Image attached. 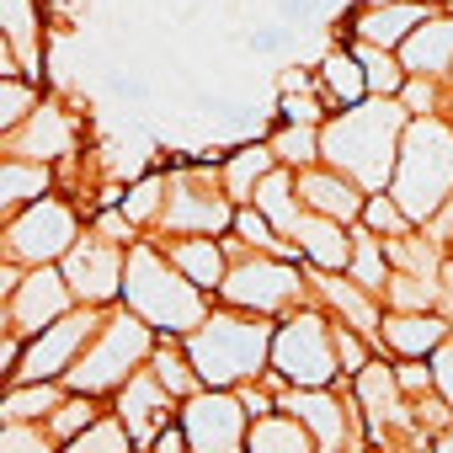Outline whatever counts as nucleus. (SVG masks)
Segmentation results:
<instances>
[{
	"label": "nucleus",
	"instance_id": "nucleus-9",
	"mask_svg": "<svg viewBox=\"0 0 453 453\" xmlns=\"http://www.w3.org/2000/svg\"><path fill=\"white\" fill-rule=\"evenodd\" d=\"M304 299V262H278V257H235L230 278L219 288V304L224 310H241V315H294V304Z\"/></svg>",
	"mask_w": 453,
	"mask_h": 453
},
{
	"label": "nucleus",
	"instance_id": "nucleus-7",
	"mask_svg": "<svg viewBox=\"0 0 453 453\" xmlns=\"http://www.w3.org/2000/svg\"><path fill=\"white\" fill-rule=\"evenodd\" d=\"M165 213H160V235L165 241H187V235H224V230H235V203L230 192H224L219 181V165H176L165 176Z\"/></svg>",
	"mask_w": 453,
	"mask_h": 453
},
{
	"label": "nucleus",
	"instance_id": "nucleus-22",
	"mask_svg": "<svg viewBox=\"0 0 453 453\" xmlns=\"http://www.w3.org/2000/svg\"><path fill=\"white\" fill-rule=\"evenodd\" d=\"M165 257H171V267L192 283V288H203V294H213L219 299V288H224V278H230V246L224 241H213V235H187V241H165Z\"/></svg>",
	"mask_w": 453,
	"mask_h": 453
},
{
	"label": "nucleus",
	"instance_id": "nucleus-33",
	"mask_svg": "<svg viewBox=\"0 0 453 453\" xmlns=\"http://www.w3.org/2000/svg\"><path fill=\"white\" fill-rule=\"evenodd\" d=\"M65 384H17V389H6V405H0V411H6V421H49L59 405H65Z\"/></svg>",
	"mask_w": 453,
	"mask_h": 453
},
{
	"label": "nucleus",
	"instance_id": "nucleus-13",
	"mask_svg": "<svg viewBox=\"0 0 453 453\" xmlns=\"http://www.w3.org/2000/svg\"><path fill=\"white\" fill-rule=\"evenodd\" d=\"M70 310H81V304H75V288L65 283V273H59V267H33V273L17 283V294L6 299V336L33 342V336H43L49 326H59Z\"/></svg>",
	"mask_w": 453,
	"mask_h": 453
},
{
	"label": "nucleus",
	"instance_id": "nucleus-19",
	"mask_svg": "<svg viewBox=\"0 0 453 453\" xmlns=\"http://www.w3.org/2000/svg\"><path fill=\"white\" fill-rule=\"evenodd\" d=\"M294 246L299 257L315 267V273H347L352 267V251H357V230L352 224H336V219H320L304 208V219L294 224Z\"/></svg>",
	"mask_w": 453,
	"mask_h": 453
},
{
	"label": "nucleus",
	"instance_id": "nucleus-1",
	"mask_svg": "<svg viewBox=\"0 0 453 453\" xmlns=\"http://www.w3.org/2000/svg\"><path fill=\"white\" fill-rule=\"evenodd\" d=\"M411 123L416 118H411L405 102L368 96L363 107H347V112H336L320 128L326 165L342 171V176H352L363 192H389L395 165H400V144H405V128Z\"/></svg>",
	"mask_w": 453,
	"mask_h": 453
},
{
	"label": "nucleus",
	"instance_id": "nucleus-17",
	"mask_svg": "<svg viewBox=\"0 0 453 453\" xmlns=\"http://www.w3.org/2000/svg\"><path fill=\"white\" fill-rule=\"evenodd\" d=\"M278 411L294 416V421L315 437L320 453H347V448H352V405H347L336 389H288Z\"/></svg>",
	"mask_w": 453,
	"mask_h": 453
},
{
	"label": "nucleus",
	"instance_id": "nucleus-42",
	"mask_svg": "<svg viewBox=\"0 0 453 453\" xmlns=\"http://www.w3.org/2000/svg\"><path fill=\"white\" fill-rule=\"evenodd\" d=\"M432 379H437L432 389H437V395H442V400L453 405V342H448V347H442V352L432 357Z\"/></svg>",
	"mask_w": 453,
	"mask_h": 453
},
{
	"label": "nucleus",
	"instance_id": "nucleus-6",
	"mask_svg": "<svg viewBox=\"0 0 453 453\" xmlns=\"http://www.w3.org/2000/svg\"><path fill=\"white\" fill-rule=\"evenodd\" d=\"M273 373L288 389H331L336 373H342L336 320L326 310H294V315H283L278 342H273Z\"/></svg>",
	"mask_w": 453,
	"mask_h": 453
},
{
	"label": "nucleus",
	"instance_id": "nucleus-41",
	"mask_svg": "<svg viewBox=\"0 0 453 453\" xmlns=\"http://www.w3.org/2000/svg\"><path fill=\"white\" fill-rule=\"evenodd\" d=\"M395 379H400V389H405L411 400H421L426 384H437V379H432V363H395Z\"/></svg>",
	"mask_w": 453,
	"mask_h": 453
},
{
	"label": "nucleus",
	"instance_id": "nucleus-46",
	"mask_svg": "<svg viewBox=\"0 0 453 453\" xmlns=\"http://www.w3.org/2000/svg\"><path fill=\"white\" fill-rule=\"evenodd\" d=\"M421 6H432V12H437V6H453V0H421Z\"/></svg>",
	"mask_w": 453,
	"mask_h": 453
},
{
	"label": "nucleus",
	"instance_id": "nucleus-18",
	"mask_svg": "<svg viewBox=\"0 0 453 453\" xmlns=\"http://www.w3.org/2000/svg\"><path fill=\"white\" fill-rule=\"evenodd\" d=\"M299 203L310 213H320V219H336V224H352L357 230L363 208H368V192L352 176L331 171V165H310V171H299Z\"/></svg>",
	"mask_w": 453,
	"mask_h": 453
},
{
	"label": "nucleus",
	"instance_id": "nucleus-20",
	"mask_svg": "<svg viewBox=\"0 0 453 453\" xmlns=\"http://www.w3.org/2000/svg\"><path fill=\"white\" fill-rule=\"evenodd\" d=\"M448 342H453V326L442 315H389L384 310L379 352H395L400 363H432Z\"/></svg>",
	"mask_w": 453,
	"mask_h": 453
},
{
	"label": "nucleus",
	"instance_id": "nucleus-5",
	"mask_svg": "<svg viewBox=\"0 0 453 453\" xmlns=\"http://www.w3.org/2000/svg\"><path fill=\"white\" fill-rule=\"evenodd\" d=\"M155 347H160V336H155L139 315L112 310V315H107V326L96 331V342L86 347V357L75 363V373L65 379V389H70V395H91V400L118 395L134 373H144V368H150Z\"/></svg>",
	"mask_w": 453,
	"mask_h": 453
},
{
	"label": "nucleus",
	"instance_id": "nucleus-4",
	"mask_svg": "<svg viewBox=\"0 0 453 453\" xmlns=\"http://www.w3.org/2000/svg\"><path fill=\"white\" fill-rule=\"evenodd\" d=\"M389 197L416 224H437L453 203V123L448 118H416L400 144V165L389 181Z\"/></svg>",
	"mask_w": 453,
	"mask_h": 453
},
{
	"label": "nucleus",
	"instance_id": "nucleus-47",
	"mask_svg": "<svg viewBox=\"0 0 453 453\" xmlns=\"http://www.w3.org/2000/svg\"><path fill=\"white\" fill-rule=\"evenodd\" d=\"M448 12H453V6H448Z\"/></svg>",
	"mask_w": 453,
	"mask_h": 453
},
{
	"label": "nucleus",
	"instance_id": "nucleus-21",
	"mask_svg": "<svg viewBox=\"0 0 453 453\" xmlns=\"http://www.w3.org/2000/svg\"><path fill=\"white\" fill-rule=\"evenodd\" d=\"M315 294L326 299L331 315H342V326L363 331L379 347V336H384V299H373L368 288H357L347 273H315Z\"/></svg>",
	"mask_w": 453,
	"mask_h": 453
},
{
	"label": "nucleus",
	"instance_id": "nucleus-10",
	"mask_svg": "<svg viewBox=\"0 0 453 453\" xmlns=\"http://www.w3.org/2000/svg\"><path fill=\"white\" fill-rule=\"evenodd\" d=\"M107 326V310H70L59 326H49L43 336H33L27 342V352H22V368L6 379V389H17V384H65L70 373H75V363L86 357V347L96 342V331Z\"/></svg>",
	"mask_w": 453,
	"mask_h": 453
},
{
	"label": "nucleus",
	"instance_id": "nucleus-26",
	"mask_svg": "<svg viewBox=\"0 0 453 453\" xmlns=\"http://www.w3.org/2000/svg\"><path fill=\"white\" fill-rule=\"evenodd\" d=\"M257 208L278 224V235H283V241H294V224L304 219V203H299V171L278 165V171L257 187Z\"/></svg>",
	"mask_w": 453,
	"mask_h": 453
},
{
	"label": "nucleus",
	"instance_id": "nucleus-8",
	"mask_svg": "<svg viewBox=\"0 0 453 453\" xmlns=\"http://www.w3.org/2000/svg\"><path fill=\"white\" fill-rule=\"evenodd\" d=\"M6 262L17 267H59L75 246H81V208L65 203V197H43L22 213L6 219Z\"/></svg>",
	"mask_w": 453,
	"mask_h": 453
},
{
	"label": "nucleus",
	"instance_id": "nucleus-14",
	"mask_svg": "<svg viewBox=\"0 0 453 453\" xmlns=\"http://www.w3.org/2000/svg\"><path fill=\"white\" fill-rule=\"evenodd\" d=\"M176 405H181V400H176V395H171V389H165V384L150 373V368H144V373H134V379L118 389V405H112V416L128 426L134 448H144V453H150V448H155V442H160V437L176 426V421H171V416H181Z\"/></svg>",
	"mask_w": 453,
	"mask_h": 453
},
{
	"label": "nucleus",
	"instance_id": "nucleus-2",
	"mask_svg": "<svg viewBox=\"0 0 453 453\" xmlns=\"http://www.w3.org/2000/svg\"><path fill=\"white\" fill-rule=\"evenodd\" d=\"M273 342L278 326H267L262 315H241V310H213L181 347L203 379V389H241L267 379L273 368Z\"/></svg>",
	"mask_w": 453,
	"mask_h": 453
},
{
	"label": "nucleus",
	"instance_id": "nucleus-30",
	"mask_svg": "<svg viewBox=\"0 0 453 453\" xmlns=\"http://www.w3.org/2000/svg\"><path fill=\"white\" fill-rule=\"evenodd\" d=\"M278 165L288 171H310V165H326V144H320V128H299V123H283L267 134Z\"/></svg>",
	"mask_w": 453,
	"mask_h": 453
},
{
	"label": "nucleus",
	"instance_id": "nucleus-40",
	"mask_svg": "<svg viewBox=\"0 0 453 453\" xmlns=\"http://www.w3.org/2000/svg\"><path fill=\"white\" fill-rule=\"evenodd\" d=\"M368 352H373V342H368L363 331H352V326H336V357H342V373H352V379H357V373L373 363Z\"/></svg>",
	"mask_w": 453,
	"mask_h": 453
},
{
	"label": "nucleus",
	"instance_id": "nucleus-37",
	"mask_svg": "<svg viewBox=\"0 0 453 453\" xmlns=\"http://www.w3.org/2000/svg\"><path fill=\"white\" fill-rule=\"evenodd\" d=\"M363 230H373L379 241H400V235H416V224L405 219V208H400L389 192H368V208H363Z\"/></svg>",
	"mask_w": 453,
	"mask_h": 453
},
{
	"label": "nucleus",
	"instance_id": "nucleus-11",
	"mask_svg": "<svg viewBox=\"0 0 453 453\" xmlns=\"http://www.w3.org/2000/svg\"><path fill=\"white\" fill-rule=\"evenodd\" d=\"M176 426L187 432V448L192 453H246L257 421L246 416V405H241L235 389H203V395H192L181 405V421Z\"/></svg>",
	"mask_w": 453,
	"mask_h": 453
},
{
	"label": "nucleus",
	"instance_id": "nucleus-43",
	"mask_svg": "<svg viewBox=\"0 0 453 453\" xmlns=\"http://www.w3.org/2000/svg\"><path fill=\"white\" fill-rule=\"evenodd\" d=\"M150 453H192V448H187V432H181V426H171V432H165Z\"/></svg>",
	"mask_w": 453,
	"mask_h": 453
},
{
	"label": "nucleus",
	"instance_id": "nucleus-27",
	"mask_svg": "<svg viewBox=\"0 0 453 453\" xmlns=\"http://www.w3.org/2000/svg\"><path fill=\"white\" fill-rule=\"evenodd\" d=\"M347 49L357 54V65H363V75H368V96H389V102L405 96L411 70H405L400 54H389V49H368V43H347Z\"/></svg>",
	"mask_w": 453,
	"mask_h": 453
},
{
	"label": "nucleus",
	"instance_id": "nucleus-24",
	"mask_svg": "<svg viewBox=\"0 0 453 453\" xmlns=\"http://www.w3.org/2000/svg\"><path fill=\"white\" fill-rule=\"evenodd\" d=\"M315 81H320V91H326V102H331L336 112L368 102V75H363V65H357L352 49H326L320 65H315Z\"/></svg>",
	"mask_w": 453,
	"mask_h": 453
},
{
	"label": "nucleus",
	"instance_id": "nucleus-32",
	"mask_svg": "<svg viewBox=\"0 0 453 453\" xmlns=\"http://www.w3.org/2000/svg\"><path fill=\"white\" fill-rule=\"evenodd\" d=\"M246 453H320L315 448V437L294 421V416H267V421H257L251 426V448Z\"/></svg>",
	"mask_w": 453,
	"mask_h": 453
},
{
	"label": "nucleus",
	"instance_id": "nucleus-38",
	"mask_svg": "<svg viewBox=\"0 0 453 453\" xmlns=\"http://www.w3.org/2000/svg\"><path fill=\"white\" fill-rule=\"evenodd\" d=\"M65 453H134V437H128V426L118 416H102L86 437L65 442Z\"/></svg>",
	"mask_w": 453,
	"mask_h": 453
},
{
	"label": "nucleus",
	"instance_id": "nucleus-29",
	"mask_svg": "<svg viewBox=\"0 0 453 453\" xmlns=\"http://www.w3.org/2000/svg\"><path fill=\"white\" fill-rule=\"evenodd\" d=\"M150 373L187 405L192 395H203V379H197V368H192V357H187V347L181 342H165L160 336V347H155V357H150Z\"/></svg>",
	"mask_w": 453,
	"mask_h": 453
},
{
	"label": "nucleus",
	"instance_id": "nucleus-35",
	"mask_svg": "<svg viewBox=\"0 0 453 453\" xmlns=\"http://www.w3.org/2000/svg\"><path fill=\"white\" fill-rule=\"evenodd\" d=\"M38 107H43L38 81H27V75H0V134H17Z\"/></svg>",
	"mask_w": 453,
	"mask_h": 453
},
{
	"label": "nucleus",
	"instance_id": "nucleus-15",
	"mask_svg": "<svg viewBox=\"0 0 453 453\" xmlns=\"http://www.w3.org/2000/svg\"><path fill=\"white\" fill-rule=\"evenodd\" d=\"M426 22H432V6H421V0H395V6H363V0H357V6L347 12V22H336V38L347 33L352 43L400 54Z\"/></svg>",
	"mask_w": 453,
	"mask_h": 453
},
{
	"label": "nucleus",
	"instance_id": "nucleus-25",
	"mask_svg": "<svg viewBox=\"0 0 453 453\" xmlns=\"http://www.w3.org/2000/svg\"><path fill=\"white\" fill-rule=\"evenodd\" d=\"M43 197H54V171L49 165L17 160V155L0 160V208H6V219L33 208V203H43Z\"/></svg>",
	"mask_w": 453,
	"mask_h": 453
},
{
	"label": "nucleus",
	"instance_id": "nucleus-3",
	"mask_svg": "<svg viewBox=\"0 0 453 453\" xmlns=\"http://www.w3.org/2000/svg\"><path fill=\"white\" fill-rule=\"evenodd\" d=\"M123 310L139 315V320H144L155 336H165V342H187V336L213 315V310H208V294L192 288V283L171 267V257H165L155 241H139V246L128 251Z\"/></svg>",
	"mask_w": 453,
	"mask_h": 453
},
{
	"label": "nucleus",
	"instance_id": "nucleus-28",
	"mask_svg": "<svg viewBox=\"0 0 453 453\" xmlns=\"http://www.w3.org/2000/svg\"><path fill=\"white\" fill-rule=\"evenodd\" d=\"M442 299H448L442 283H432V278H411V273H395L389 288H384V310H389V315H437Z\"/></svg>",
	"mask_w": 453,
	"mask_h": 453
},
{
	"label": "nucleus",
	"instance_id": "nucleus-31",
	"mask_svg": "<svg viewBox=\"0 0 453 453\" xmlns=\"http://www.w3.org/2000/svg\"><path fill=\"white\" fill-rule=\"evenodd\" d=\"M347 278H352L357 288H368L373 299H384V288H389L395 267H389V251H384V241H379L373 230H357V251H352Z\"/></svg>",
	"mask_w": 453,
	"mask_h": 453
},
{
	"label": "nucleus",
	"instance_id": "nucleus-16",
	"mask_svg": "<svg viewBox=\"0 0 453 453\" xmlns=\"http://www.w3.org/2000/svg\"><path fill=\"white\" fill-rule=\"evenodd\" d=\"M6 155L38 160V165H49V160H75V155H81V123H75V112H65L59 102H43L17 134H6Z\"/></svg>",
	"mask_w": 453,
	"mask_h": 453
},
{
	"label": "nucleus",
	"instance_id": "nucleus-12",
	"mask_svg": "<svg viewBox=\"0 0 453 453\" xmlns=\"http://www.w3.org/2000/svg\"><path fill=\"white\" fill-rule=\"evenodd\" d=\"M65 283L75 288V304L86 310H112L123 299V278H128V246L118 241H102L96 230L81 235V246L59 262Z\"/></svg>",
	"mask_w": 453,
	"mask_h": 453
},
{
	"label": "nucleus",
	"instance_id": "nucleus-39",
	"mask_svg": "<svg viewBox=\"0 0 453 453\" xmlns=\"http://www.w3.org/2000/svg\"><path fill=\"white\" fill-rule=\"evenodd\" d=\"M59 442L49 437V426H33V421H6L0 432V453H54Z\"/></svg>",
	"mask_w": 453,
	"mask_h": 453
},
{
	"label": "nucleus",
	"instance_id": "nucleus-44",
	"mask_svg": "<svg viewBox=\"0 0 453 453\" xmlns=\"http://www.w3.org/2000/svg\"><path fill=\"white\" fill-rule=\"evenodd\" d=\"M442 288H448V299H453V257H448V267H442Z\"/></svg>",
	"mask_w": 453,
	"mask_h": 453
},
{
	"label": "nucleus",
	"instance_id": "nucleus-34",
	"mask_svg": "<svg viewBox=\"0 0 453 453\" xmlns=\"http://www.w3.org/2000/svg\"><path fill=\"white\" fill-rule=\"evenodd\" d=\"M165 192H171V187H165V171H150L144 181H134V187L123 192V203H118V208L134 219V230H139V235H144V230H160Z\"/></svg>",
	"mask_w": 453,
	"mask_h": 453
},
{
	"label": "nucleus",
	"instance_id": "nucleus-36",
	"mask_svg": "<svg viewBox=\"0 0 453 453\" xmlns=\"http://www.w3.org/2000/svg\"><path fill=\"white\" fill-rule=\"evenodd\" d=\"M96 421H102V405H96L91 395H65V405H59L43 426H49L54 442H75V437H86Z\"/></svg>",
	"mask_w": 453,
	"mask_h": 453
},
{
	"label": "nucleus",
	"instance_id": "nucleus-45",
	"mask_svg": "<svg viewBox=\"0 0 453 453\" xmlns=\"http://www.w3.org/2000/svg\"><path fill=\"white\" fill-rule=\"evenodd\" d=\"M437 453H453V432H442V437H437Z\"/></svg>",
	"mask_w": 453,
	"mask_h": 453
},
{
	"label": "nucleus",
	"instance_id": "nucleus-23",
	"mask_svg": "<svg viewBox=\"0 0 453 453\" xmlns=\"http://www.w3.org/2000/svg\"><path fill=\"white\" fill-rule=\"evenodd\" d=\"M273 171H278V155H273L267 139H246V144H235L230 155L219 160V181H224V192H230L235 208H251L257 203V187Z\"/></svg>",
	"mask_w": 453,
	"mask_h": 453
}]
</instances>
